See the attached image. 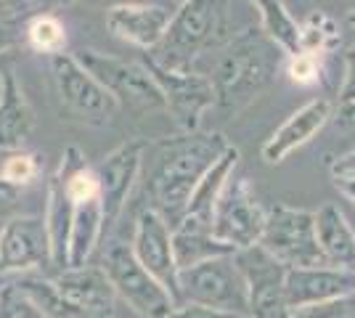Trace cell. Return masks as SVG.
Instances as JSON below:
<instances>
[{
    "label": "cell",
    "mask_w": 355,
    "mask_h": 318,
    "mask_svg": "<svg viewBox=\"0 0 355 318\" xmlns=\"http://www.w3.org/2000/svg\"><path fill=\"white\" fill-rule=\"evenodd\" d=\"M228 146H231L228 138L218 130L215 133L193 130L178 138H167L154 146L146 188L154 202L151 207L162 215L170 228L180 223L193 188Z\"/></svg>",
    "instance_id": "cell-1"
},
{
    "label": "cell",
    "mask_w": 355,
    "mask_h": 318,
    "mask_svg": "<svg viewBox=\"0 0 355 318\" xmlns=\"http://www.w3.org/2000/svg\"><path fill=\"white\" fill-rule=\"evenodd\" d=\"M284 64L286 53L260 27L231 35L220 46L209 77L215 88V109L223 117H236L276 82Z\"/></svg>",
    "instance_id": "cell-2"
},
{
    "label": "cell",
    "mask_w": 355,
    "mask_h": 318,
    "mask_svg": "<svg viewBox=\"0 0 355 318\" xmlns=\"http://www.w3.org/2000/svg\"><path fill=\"white\" fill-rule=\"evenodd\" d=\"M59 173L64 178V188L72 199L69 268H85L96 247L104 242V210L98 197V178L77 146H67Z\"/></svg>",
    "instance_id": "cell-3"
},
{
    "label": "cell",
    "mask_w": 355,
    "mask_h": 318,
    "mask_svg": "<svg viewBox=\"0 0 355 318\" xmlns=\"http://www.w3.org/2000/svg\"><path fill=\"white\" fill-rule=\"evenodd\" d=\"M225 30V0H189L173 11L170 27L164 32L162 43L154 48L151 59L173 69H189L193 56L228 40Z\"/></svg>",
    "instance_id": "cell-4"
},
{
    "label": "cell",
    "mask_w": 355,
    "mask_h": 318,
    "mask_svg": "<svg viewBox=\"0 0 355 318\" xmlns=\"http://www.w3.org/2000/svg\"><path fill=\"white\" fill-rule=\"evenodd\" d=\"M98 268L106 273L117 297L133 308L141 318H170L178 308L175 297L138 263L133 247L119 239H106Z\"/></svg>",
    "instance_id": "cell-5"
},
{
    "label": "cell",
    "mask_w": 355,
    "mask_h": 318,
    "mask_svg": "<svg viewBox=\"0 0 355 318\" xmlns=\"http://www.w3.org/2000/svg\"><path fill=\"white\" fill-rule=\"evenodd\" d=\"M193 303L225 310L234 316H250L247 281L234 255L202 260L178 271V305Z\"/></svg>",
    "instance_id": "cell-6"
},
{
    "label": "cell",
    "mask_w": 355,
    "mask_h": 318,
    "mask_svg": "<svg viewBox=\"0 0 355 318\" xmlns=\"http://www.w3.org/2000/svg\"><path fill=\"white\" fill-rule=\"evenodd\" d=\"M260 247L286 268H315L329 265L315 236V212L273 204L260 236Z\"/></svg>",
    "instance_id": "cell-7"
},
{
    "label": "cell",
    "mask_w": 355,
    "mask_h": 318,
    "mask_svg": "<svg viewBox=\"0 0 355 318\" xmlns=\"http://www.w3.org/2000/svg\"><path fill=\"white\" fill-rule=\"evenodd\" d=\"M77 61L96 77L106 91L117 98L119 109H164V96L154 82L144 61L119 59L112 53H101L96 48H83L74 53Z\"/></svg>",
    "instance_id": "cell-8"
},
{
    "label": "cell",
    "mask_w": 355,
    "mask_h": 318,
    "mask_svg": "<svg viewBox=\"0 0 355 318\" xmlns=\"http://www.w3.org/2000/svg\"><path fill=\"white\" fill-rule=\"evenodd\" d=\"M268 210L260 204L247 175H236V170L223 183L215 212H212V233L234 249L254 247L263 236Z\"/></svg>",
    "instance_id": "cell-9"
},
{
    "label": "cell",
    "mask_w": 355,
    "mask_h": 318,
    "mask_svg": "<svg viewBox=\"0 0 355 318\" xmlns=\"http://www.w3.org/2000/svg\"><path fill=\"white\" fill-rule=\"evenodd\" d=\"M51 72L56 80L61 104L67 106L77 120L88 122V125H109L117 117V98L90 75L74 53L61 51L56 56H51Z\"/></svg>",
    "instance_id": "cell-10"
},
{
    "label": "cell",
    "mask_w": 355,
    "mask_h": 318,
    "mask_svg": "<svg viewBox=\"0 0 355 318\" xmlns=\"http://www.w3.org/2000/svg\"><path fill=\"white\" fill-rule=\"evenodd\" d=\"M146 69L151 72L154 82L159 85L164 96V109L175 117L183 133L199 130L202 117L209 109H215V88L207 75H199L191 69H173L164 67L151 56L144 59Z\"/></svg>",
    "instance_id": "cell-11"
},
{
    "label": "cell",
    "mask_w": 355,
    "mask_h": 318,
    "mask_svg": "<svg viewBox=\"0 0 355 318\" xmlns=\"http://www.w3.org/2000/svg\"><path fill=\"white\" fill-rule=\"evenodd\" d=\"M148 141L144 138H130L119 143L114 152H109L93 167L98 178V197H101V210H104V236H109L119 223L128 197L133 191L135 181L144 170V154H146Z\"/></svg>",
    "instance_id": "cell-12"
},
{
    "label": "cell",
    "mask_w": 355,
    "mask_h": 318,
    "mask_svg": "<svg viewBox=\"0 0 355 318\" xmlns=\"http://www.w3.org/2000/svg\"><path fill=\"white\" fill-rule=\"evenodd\" d=\"M239 271L247 281L252 318H286V300H284V279L286 265L270 258L260 244L236 249L234 252Z\"/></svg>",
    "instance_id": "cell-13"
},
{
    "label": "cell",
    "mask_w": 355,
    "mask_h": 318,
    "mask_svg": "<svg viewBox=\"0 0 355 318\" xmlns=\"http://www.w3.org/2000/svg\"><path fill=\"white\" fill-rule=\"evenodd\" d=\"M51 265V239L43 215H16L0 228V273H30Z\"/></svg>",
    "instance_id": "cell-14"
},
{
    "label": "cell",
    "mask_w": 355,
    "mask_h": 318,
    "mask_svg": "<svg viewBox=\"0 0 355 318\" xmlns=\"http://www.w3.org/2000/svg\"><path fill=\"white\" fill-rule=\"evenodd\" d=\"M133 255L178 303V263L173 255V228L154 207L138 215L133 233Z\"/></svg>",
    "instance_id": "cell-15"
},
{
    "label": "cell",
    "mask_w": 355,
    "mask_h": 318,
    "mask_svg": "<svg viewBox=\"0 0 355 318\" xmlns=\"http://www.w3.org/2000/svg\"><path fill=\"white\" fill-rule=\"evenodd\" d=\"M350 292H355V271L334 268V265L286 268V279H284L286 310L326 303V300H334Z\"/></svg>",
    "instance_id": "cell-16"
},
{
    "label": "cell",
    "mask_w": 355,
    "mask_h": 318,
    "mask_svg": "<svg viewBox=\"0 0 355 318\" xmlns=\"http://www.w3.org/2000/svg\"><path fill=\"white\" fill-rule=\"evenodd\" d=\"M334 117V104L329 98H311L302 104L297 112H292L286 120L270 133L263 143V159L268 165H279L300 146H305L315 133L324 130V125Z\"/></svg>",
    "instance_id": "cell-17"
},
{
    "label": "cell",
    "mask_w": 355,
    "mask_h": 318,
    "mask_svg": "<svg viewBox=\"0 0 355 318\" xmlns=\"http://www.w3.org/2000/svg\"><path fill=\"white\" fill-rule=\"evenodd\" d=\"M53 281L61 297L85 318H114L117 292L101 268H69L61 271Z\"/></svg>",
    "instance_id": "cell-18"
},
{
    "label": "cell",
    "mask_w": 355,
    "mask_h": 318,
    "mask_svg": "<svg viewBox=\"0 0 355 318\" xmlns=\"http://www.w3.org/2000/svg\"><path fill=\"white\" fill-rule=\"evenodd\" d=\"M173 11L157 3H138V6H119L106 14L109 32L144 51H154L162 43L164 32L170 27Z\"/></svg>",
    "instance_id": "cell-19"
},
{
    "label": "cell",
    "mask_w": 355,
    "mask_h": 318,
    "mask_svg": "<svg viewBox=\"0 0 355 318\" xmlns=\"http://www.w3.org/2000/svg\"><path fill=\"white\" fill-rule=\"evenodd\" d=\"M45 228L51 239V265L56 271L69 268V236H72V199L64 188V178L56 170L45 188Z\"/></svg>",
    "instance_id": "cell-20"
},
{
    "label": "cell",
    "mask_w": 355,
    "mask_h": 318,
    "mask_svg": "<svg viewBox=\"0 0 355 318\" xmlns=\"http://www.w3.org/2000/svg\"><path fill=\"white\" fill-rule=\"evenodd\" d=\"M32 127H35V112L16 80L14 69L8 67L0 93V149L19 152L32 136Z\"/></svg>",
    "instance_id": "cell-21"
},
{
    "label": "cell",
    "mask_w": 355,
    "mask_h": 318,
    "mask_svg": "<svg viewBox=\"0 0 355 318\" xmlns=\"http://www.w3.org/2000/svg\"><path fill=\"white\" fill-rule=\"evenodd\" d=\"M315 236L329 265L355 271V231L337 204H324L315 212Z\"/></svg>",
    "instance_id": "cell-22"
},
{
    "label": "cell",
    "mask_w": 355,
    "mask_h": 318,
    "mask_svg": "<svg viewBox=\"0 0 355 318\" xmlns=\"http://www.w3.org/2000/svg\"><path fill=\"white\" fill-rule=\"evenodd\" d=\"M234 252H236L234 247H228V244L220 242L212 233V226H199V223L180 220L173 228V255H175L178 271L189 268V265H196L202 260L234 255Z\"/></svg>",
    "instance_id": "cell-23"
},
{
    "label": "cell",
    "mask_w": 355,
    "mask_h": 318,
    "mask_svg": "<svg viewBox=\"0 0 355 318\" xmlns=\"http://www.w3.org/2000/svg\"><path fill=\"white\" fill-rule=\"evenodd\" d=\"M260 14V30L282 48L286 56L300 53V21L284 0H250Z\"/></svg>",
    "instance_id": "cell-24"
},
{
    "label": "cell",
    "mask_w": 355,
    "mask_h": 318,
    "mask_svg": "<svg viewBox=\"0 0 355 318\" xmlns=\"http://www.w3.org/2000/svg\"><path fill=\"white\" fill-rule=\"evenodd\" d=\"M342 43L340 21L326 11H311L300 21V51L326 56L337 51Z\"/></svg>",
    "instance_id": "cell-25"
},
{
    "label": "cell",
    "mask_w": 355,
    "mask_h": 318,
    "mask_svg": "<svg viewBox=\"0 0 355 318\" xmlns=\"http://www.w3.org/2000/svg\"><path fill=\"white\" fill-rule=\"evenodd\" d=\"M27 40L35 51L48 53V56H56L67 46V30L56 16L51 14H37L30 19L27 24Z\"/></svg>",
    "instance_id": "cell-26"
},
{
    "label": "cell",
    "mask_w": 355,
    "mask_h": 318,
    "mask_svg": "<svg viewBox=\"0 0 355 318\" xmlns=\"http://www.w3.org/2000/svg\"><path fill=\"white\" fill-rule=\"evenodd\" d=\"M286 318H355V292L326 300V303L295 308L286 313Z\"/></svg>",
    "instance_id": "cell-27"
},
{
    "label": "cell",
    "mask_w": 355,
    "mask_h": 318,
    "mask_svg": "<svg viewBox=\"0 0 355 318\" xmlns=\"http://www.w3.org/2000/svg\"><path fill=\"white\" fill-rule=\"evenodd\" d=\"M0 318H45L40 308L14 281L0 289Z\"/></svg>",
    "instance_id": "cell-28"
},
{
    "label": "cell",
    "mask_w": 355,
    "mask_h": 318,
    "mask_svg": "<svg viewBox=\"0 0 355 318\" xmlns=\"http://www.w3.org/2000/svg\"><path fill=\"white\" fill-rule=\"evenodd\" d=\"M324 56H318V53H305V51H300L295 56H286V75L292 82L297 85H313V82H318L321 80V72H324V64H321Z\"/></svg>",
    "instance_id": "cell-29"
},
{
    "label": "cell",
    "mask_w": 355,
    "mask_h": 318,
    "mask_svg": "<svg viewBox=\"0 0 355 318\" xmlns=\"http://www.w3.org/2000/svg\"><path fill=\"white\" fill-rule=\"evenodd\" d=\"M37 173H40L37 157L19 149V152H11V157H8V162H6V167H3V175H0V178L16 183V186H30V183L37 178Z\"/></svg>",
    "instance_id": "cell-30"
},
{
    "label": "cell",
    "mask_w": 355,
    "mask_h": 318,
    "mask_svg": "<svg viewBox=\"0 0 355 318\" xmlns=\"http://www.w3.org/2000/svg\"><path fill=\"white\" fill-rule=\"evenodd\" d=\"M21 199H24V186L0 178V220L16 218L21 210Z\"/></svg>",
    "instance_id": "cell-31"
},
{
    "label": "cell",
    "mask_w": 355,
    "mask_h": 318,
    "mask_svg": "<svg viewBox=\"0 0 355 318\" xmlns=\"http://www.w3.org/2000/svg\"><path fill=\"white\" fill-rule=\"evenodd\" d=\"M170 318H236V316H234V313H225V310L207 308V305L183 303V305H178L175 310L170 313Z\"/></svg>",
    "instance_id": "cell-32"
},
{
    "label": "cell",
    "mask_w": 355,
    "mask_h": 318,
    "mask_svg": "<svg viewBox=\"0 0 355 318\" xmlns=\"http://www.w3.org/2000/svg\"><path fill=\"white\" fill-rule=\"evenodd\" d=\"M329 173L334 181L355 178V149L340 154V157H329Z\"/></svg>",
    "instance_id": "cell-33"
},
{
    "label": "cell",
    "mask_w": 355,
    "mask_h": 318,
    "mask_svg": "<svg viewBox=\"0 0 355 318\" xmlns=\"http://www.w3.org/2000/svg\"><path fill=\"white\" fill-rule=\"evenodd\" d=\"M345 82L340 88V101H355V43L347 51V59H345Z\"/></svg>",
    "instance_id": "cell-34"
},
{
    "label": "cell",
    "mask_w": 355,
    "mask_h": 318,
    "mask_svg": "<svg viewBox=\"0 0 355 318\" xmlns=\"http://www.w3.org/2000/svg\"><path fill=\"white\" fill-rule=\"evenodd\" d=\"M56 0H6V6L11 8V14L19 16V14H32V11H40L45 14V8L48 6H53Z\"/></svg>",
    "instance_id": "cell-35"
},
{
    "label": "cell",
    "mask_w": 355,
    "mask_h": 318,
    "mask_svg": "<svg viewBox=\"0 0 355 318\" xmlns=\"http://www.w3.org/2000/svg\"><path fill=\"white\" fill-rule=\"evenodd\" d=\"M337 122L345 127H355V101H340L337 106Z\"/></svg>",
    "instance_id": "cell-36"
},
{
    "label": "cell",
    "mask_w": 355,
    "mask_h": 318,
    "mask_svg": "<svg viewBox=\"0 0 355 318\" xmlns=\"http://www.w3.org/2000/svg\"><path fill=\"white\" fill-rule=\"evenodd\" d=\"M16 32L8 27V21H0V56L3 53H8V51H14V46H16Z\"/></svg>",
    "instance_id": "cell-37"
},
{
    "label": "cell",
    "mask_w": 355,
    "mask_h": 318,
    "mask_svg": "<svg viewBox=\"0 0 355 318\" xmlns=\"http://www.w3.org/2000/svg\"><path fill=\"white\" fill-rule=\"evenodd\" d=\"M88 6H96V8H119V6H138V3H151V0H85Z\"/></svg>",
    "instance_id": "cell-38"
},
{
    "label": "cell",
    "mask_w": 355,
    "mask_h": 318,
    "mask_svg": "<svg viewBox=\"0 0 355 318\" xmlns=\"http://www.w3.org/2000/svg\"><path fill=\"white\" fill-rule=\"evenodd\" d=\"M334 186H337L342 194L355 204V178H347V181H334Z\"/></svg>",
    "instance_id": "cell-39"
},
{
    "label": "cell",
    "mask_w": 355,
    "mask_h": 318,
    "mask_svg": "<svg viewBox=\"0 0 355 318\" xmlns=\"http://www.w3.org/2000/svg\"><path fill=\"white\" fill-rule=\"evenodd\" d=\"M11 61H14V51H8V53L0 56V93H3V77H6V69L11 67Z\"/></svg>",
    "instance_id": "cell-40"
},
{
    "label": "cell",
    "mask_w": 355,
    "mask_h": 318,
    "mask_svg": "<svg viewBox=\"0 0 355 318\" xmlns=\"http://www.w3.org/2000/svg\"><path fill=\"white\" fill-rule=\"evenodd\" d=\"M14 14H11V8L6 6V0H0V21H11Z\"/></svg>",
    "instance_id": "cell-41"
},
{
    "label": "cell",
    "mask_w": 355,
    "mask_h": 318,
    "mask_svg": "<svg viewBox=\"0 0 355 318\" xmlns=\"http://www.w3.org/2000/svg\"><path fill=\"white\" fill-rule=\"evenodd\" d=\"M8 157H11V152L0 149V175H3V167H6V162H8Z\"/></svg>",
    "instance_id": "cell-42"
},
{
    "label": "cell",
    "mask_w": 355,
    "mask_h": 318,
    "mask_svg": "<svg viewBox=\"0 0 355 318\" xmlns=\"http://www.w3.org/2000/svg\"><path fill=\"white\" fill-rule=\"evenodd\" d=\"M347 24H350V27H355V8L347 14Z\"/></svg>",
    "instance_id": "cell-43"
},
{
    "label": "cell",
    "mask_w": 355,
    "mask_h": 318,
    "mask_svg": "<svg viewBox=\"0 0 355 318\" xmlns=\"http://www.w3.org/2000/svg\"><path fill=\"white\" fill-rule=\"evenodd\" d=\"M183 3H189V0H175V6H183Z\"/></svg>",
    "instance_id": "cell-44"
},
{
    "label": "cell",
    "mask_w": 355,
    "mask_h": 318,
    "mask_svg": "<svg viewBox=\"0 0 355 318\" xmlns=\"http://www.w3.org/2000/svg\"><path fill=\"white\" fill-rule=\"evenodd\" d=\"M56 3H64V6H67V3H74V0H56Z\"/></svg>",
    "instance_id": "cell-45"
},
{
    "label": "cell",
    "mask_w": 355,
    "mask_h": 318,
    "mask_svg": "<svg viewBox=\"0 0 355 318\" xmlns=\"http://www.w3.org/2000/svg\"><path fill=\"white\" fill-rule=\"evenodd\" d=\"M236 318H252V316H236Z\"/></svg>",
    "instance_id": "cell-46"
},
{
    "label": "cell",
    "mask_w": 355,
    "mask_h": 318,
    "mask_svg": "<svg viewBox=\"0 0 355 318\" xmlns=\"http://www.w3.org/2000/svg\"><path fill=\"white\" fill-rule=\"evenodd\" d=\"M3 223H6V220H0V228H3Z\"/></svg>",
    "instance_id": "cell-47"
},
{
    "label": "cell",
    "mask_w": 355,
    "mask_h": 318,
    "mask_svg": "<svg viewBox=\"0 0 355 318\" xmlns=\"http://www.w3.org/2000/svg\"><path fill=\"white\" fill-rule=\"evenodd\" d=\"M0 289H3V287H0Z\"/></svg>",
    "instance_id": "cell-48"
}]
</instances>
